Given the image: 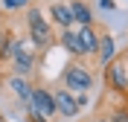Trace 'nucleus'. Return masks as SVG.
<instances>
[{
  "instance_id": "obj_1",
  "label": "nucleus",
  "mask_w": 128,
  "mask_h": 122,
  "mask_svg": "<svg viewBox=\"0 0 128 122\" xmlns=\"http://www.w3.org/2000/svg\"><path fill=\"white\" fill-rule=\"evenodd\" d=\"M102 79H105V90L111 96L128 102V49H120L102 67Z\"/></svg>"
},
{
  "instance_id": "obj_2",
  "label": "nucleus",
  "mask_w": 128,
  "mask_h": 122,
  "mask_svg": "<svg viewBox=\"0 0 128 122\" xmlns=\"http://www.w3.org/2000/svg\"><path fill=\"white\" fill-rule=\"evenodd\" d=\"M26 35H29L32 47L38 49V52H47L50 47H56L52 20L44 17V9H41V6H29V9H26Z\"/></svg>"
},
{
  "instance_id": "obj_3",
  "label": "nucleus",
  "mask_w": 128,
  "mask_h": 122,
  "mask_svg": "<svg viewBox=\"0 0 128 122\" xmlns=\"http://www.w3.org/2000/svg\"><path fill=\"white\" fill-rule=\"evenodd\" d=\"M93 81H96V76L88 70V64L84 61H70V64L64 67V73H61V84L70 93H88L90 87H93Z\"/></svg>"
},
{
  "instance_id": "obj_4",
  "label": "nucleus",
  "mask_w": 128,
  "mask_h": 122,
  "mask_svg": "<svg viewBox=\"0 0 128 122\" xmlns=\"http://www.w3.org/2000/svg\"><path fill=\"white\" fill-rule=\"evenodd\" d=\"M102 32L105 26L102 23H88V26H79V44H82V52H84V58H96V52H99V41H102Z\"/></svg>"
},
{
  "instance_id": "obj_5",
  "label": "nucleus",
  "mask_w": 128,
  "mask_h": 122,
  "mask_svg": "<svg viewBox=\"0 0 128 122\" xmlns=\"http://www.w3.org/2000/svg\"><path fill=\"white\" fill-rule=\"evenodd\" d=\"M35 67H38V58H35V52L24 49V41H18L15 55H12V76H24V79H32Z\"/></svg>"
},
{
  "instance_id": "obj_6",
  "label": "nucleus",
  "mask_w": 128,
  "mask_h": 122,
  "mask_svg": "<svg viewBox=\"0 0 128 122\" xmlns=\"http://www.w3.org/2000/svg\"><path fill=\"white\" fill-rule=\"evenodd\" d=\"M52 99H56V114H58V116H67V119H73V116L82 111V105H79V99H76V93H70L64 84L52 87Z\"/></svg>"
},
{
  "instance_id": "obj_7",
  "label": "nucleus",
  "mask_w": 128,
  "mask_h": 122,
  "mask_svg": "<svg viewBox=\"0 0 128 122\" xmlns=\"http://www.w3.org/2000/svg\"><path fill=\"white\" fill-rule=\"evenodd\" d=\"M56 44H61L67 52H70L73 61H84V52H82V44H79V35L73 32V29H61L56 35Z\"/></svg>"
},
{
  "instance_id": "obj_8",
  "label": "nucleus",
  "mask_w": 128,
  "mask_h": 122,
  "mask_svg": "<svg viewBox=\"0 0 128 122\" xmlns=\"http://www.w3.org/2000/svg\"><path fill=\"white\" fill-rule=\"evenodd\" d=\"M50 17H52V23L58 29H70L76 20H73V12L67 6V0H56V3H50Z\"/></svg>"
},
{
  "instance_id": "obj_9",
  "label": "nucleus",
  "mask_w": 128,
  "mask_h": 122,
  "mask_svg": "<svg viewBox=\"0 0 128 122\" xmlns=\"http://www.w3.org/2000/svg\"><path fill=\"white\" fill-rule=\"evenodd\" d=\"M6 84H9V90L15 93L18 102H24V105H26V102L32 99V87H35V81H32V79H24V76H9Z\"/></svg>"
},
{
  "instance_id": "obj_10",
  "label": "nucleus",
  "mask_w": 128,
  "mask_h": 122,
  "mask_svg": "<svg viewBox=\"0 0 128 122\" xmlns=\"http://www.w3.org/2000/svg\"><path fill=\"white\" fill-rule=\"evenodd\" d=\"M114 55H116V41H114V35L105 29V32H102V41H99V52H96V58H93V61H96L99 67H105Z\"/></svg>"
},
{
  "instance_id": "obj_11",
  "label": "nucleus",
  "mask_w": 128,
  "mask_h": 122,
  "mask_svg": "<svg viewBox=\"0 0 128 122\" xmlns=\"http://www.w3.org/2000/svg\"><path fill=\"white\" fill-rule=\"evenodd\" d=\"M67 6H70V12H73V20H76L79 26H88V23H93V12H90L88 0H67Z\"/></svg>"
},
{
  "instance_id": "obj_12",
  "label": "nucleus",
  "mask_w": 128,
  "mask_h": 122,
  "mask_svg": "<svg viewBox=\"0 0 128 122\" xmlns=\"http://www.w3.org/2000/svg\"><path fill=\"white\" fill-rule=\"evenodd\" d=\"M105 116H108V119L111 122H128V102H114L111 105V111H105Z\"/></svg>"
},
{
  "instance_id": "obj_13",
  "label": "nucleus",
  "mask_w": 128,
  "mask_h": 122,
  "mask_svg": "<svg viewBox=\"0 0 128 122\" xmlns=\"http://www.w3.org/2000/svg\"><path fill=\"white\" fill-rule=\"evenodd\" d=\"M29 0H3V6L6 9H20V6H26Z\"/></svg>"
},
{
  "instance_id": "obj_14",
  "label": "nucleus",
  "mask_w": 128,
  "mask_h": 122,
  "mask_svg": "<svg viewBox=\"0 0 128 122\" xmlns=\"http://www.w3.org/2000/svg\"><path fill=\"white\" fill-rule=\"evenodd\" d=\"M90 122H111V119H108V116H105V114H99V116H93V119H90Z\"/></svg>"
},
{
  "instance_id": "obj_15",
  "label": "nucleus",
  "mask_w": 128,
  "mask_h": 122,
  "mask_svg": "<svg viewBox=\"0 0 128 122\" xmlns=\"http://www.w3.org/2000/svg\"><path fill=\"white\" fill-rule=\"evenodd\" d=\"M102 3V9H114V0H99Z\"/></svg>"
},
{
  "instance_id": "obj_16",
  "label": "nucleus",
  "mask_w": 128,
  "mask_h": 122,
  "mask_svg": "<svg viewBox=\"0 0 128 122\" xmlns=\"http://www.w3.org/2000/svg\"><path fill=\"white\" fill-rule=\"evenodd\" d=\"M0 122H6V119H3V114H0Z\"/></svg>"
}]
</instances>
